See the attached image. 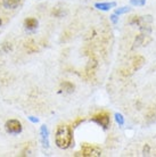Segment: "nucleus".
<instances>
[{
	"label": "nucleus",
	"mask_w": 156,
	"mask_h": 157,
	"mask_svg": "<svg viewBox=\"0 0 156 157\" xmlns=\"http://www.w3.org/2000/svg\"><path fill=\"white\" fill-rule=\"evenodd\" d=\"M73 141L72 128L68 125H58L55 132V142L60 149H67Z\"/></svg>",
	"instance_id": "nucleus-1"
},
{
	"label": "nucleus",
	"mask_w": 156,
	"mask_h": 157,
	"mask_svg": "<svg viewBox=\"0 0 156 157\" xmlns=\"http://www.w3.org/2000/svg\"><path fill=\"white\" fill-rule=\"evenodd\" d=\"M102 155V150L96 146L83 144L81 150L76 153V156H83V157H96Z\"/></svg>",
	"instance_id": "nucleus-2"
},
{
	"label": "nucleus",
	"mask_w": 156,
	"mask_h": 157,
	"mask_svg": "<svg viewBox=\"0 0 156 157\" xmlns=\"http://www.w3.org/2000/svg\"><path fill=\"white\" fill-rule=\"evenodd\" d=\"M6 131L8 133L17 134L22 132V124L18 120H9L6 122Z\"/></svg>",
	"instance_id": "nucleus-3"
},
{
	"label": "nucleus",
	"mask_w": 156,
	"mask_h": 157,
	"mask_svg": "<svg viewBox=\"0 0 156 157\" xmlns=\"http://www.w3.org/2000/svg\"><path fill=\"white\" fill-rule=\"evenodd\" d=\"M92 121L96 122L100 126H103L104 129H107L109 126V123H111L109 115L107 113H99V114L95 115L94 117H92Z\"/></svg>",
	"instance_id": "nucleus-4"
},
{
	"label": "nucleus",
	"mask_w": 156,
	"mask_h": 157,
	"mask_svg": "<svg viewBox=\"0 0 156 157\" xmlns=\"http://www.w3.org/2000/svg\"><path fill=\"white\" fill-rule=\"evenodd\" d=\"M144 63H145V58L144 57H141V56H136L132 60V67L135 71H138V70H140L141 67L144 66Z\"/></svg>",
	"instance_id": "nucleus-5"
},
{
	"label": "nucleus",
	"mask_w": 156,
	"mask_h": 157,
	"mask_svg": "<svg viewBox=\"0 0 156 157\" xmlns=\"http://www.w3.org/2000/svg\"><path fill=\"white\" fill-rule=\"evenodd\" d=\"M40 133H41V141H42V145L45 146V147H48L49 142H48V130H47V126H46V125L41 126Z\"/></svg>",
	"instance_id": "nucleus-6"
},
{
	"label": "nucleus",
	"mask_w": 156,
	"mask_h": 157,
	"mask_svg": "<svg viewBox=\"0 0 156 157\" xmlns=\"http://www.w3.org/2000/svg\"><path fill=\"white\" fill-rule=\"evenodd\" d=\"M24 25L27 30H34V29L38 28V21L35 18H32V17L31 18H26L24 21Z\"/></svg>",
	"instance_id": "nucleus-7"
},
{
	"label": "nucleus",
	"mask_w": 156,
	"mask_h": 157,
	"mask_svg": "<svg viewBox=\"0 0 156 157\" xmlns=\"http://www.w3.org/2000/svg\"><path fill=\"white\" fill-rule=\"evenodd\" d=\"M2 4L8 9H15L20 5V0H2Z\"/></svg>",
	"instance_id": "nucleus-8"
},
{
	"label": "nucleus",
	"mask_w": 156,
	"mask_h": 157,
	"mask_svg": "<svg viewBox=\"0 0 156 157\" xmlns=\"http://www.w3.org/2000/svg\"><path fill=\"white\" fill-rule=\"evenodd\" d=\"M116 6L115 2H102V4H96L95 7L100 9V10H108L111 8H114Z\"/></svg>",
	"instance_id": "nucleus-9"
},
{
	"label": "nucleus",
	"mask_w": 156,
	"mask_h": 157,
	"mask_svg": "<svg viewBox=\"0 0 156 157\" xmlns=\"http://www.w3.org/2000/svg\"><path fill=\"white\" fill-rule=\"evenodd\" d=\"M60 86H62V90L64 91V92H66V94H71V92L74 91V86H73L71 82H68V81L63 82Z\"/></svg>",
	"instance_id": "nucleus-10"
},
{
	"label": "nucleus",
	"mask_w": 156,
	"mask_h": 157,
	"mask_svg": "<svg viewBox=\"0 0 156 157\" xmlns=\"http://www.w3.org/2000/svg\"><path fill=\"white\" fill-rule=\"evenodd\" d=\"M25 48H26V50L29 52H35V51H38V47H37V44L33 41H27V42H25Z\"/></svg>",
	"instance_id": "nucleus-11"
},
{
	"label": "nucleus",
	"mask_w": 156,
	"mask_h": 157,
	"mask_svg": "<svg viewBox=\"0 0 156 157\" xmlns=\"http://www.w3.org/2000/svg\"><path fill=\"white\" fill-rule=\"evenodd\" d=\"M129 12H130L129 7H122L115 10V15H121V14H125V13H129Z\"/></svg>",
	"instance_id": "nucleus-12"
},
{
	"label": "nucleus",
	"mask_w": 156,
	"mask_h": 157,
	"mask_svg": "<svg viewBox=\"0 0 156 157\" xmlns=\"http://www.w3.org/2000/svg\"><path fill=\"white\" fill-rule=\"evenodd\" d=\"M142 40H144V34H140V36H137L136 41H135V46H133V48L139 47V46L141 44V42H142Z\"/></svg>",
	"instance_id": "nucleus-13"
},
{
	"label": "nucleus",
	"mask_w": 156,
	"mask_h": 157,
	"mask_svg": "<svg viewBox=\"0 0 156 157\" xmlns=\"http://www.w3.org/2000/svg\"><path fill=\"white\" fill-rule=\"evenodd\" d=\"M1 49H2V51H5V52H8V51L12 50V44L9 42H5L2 46H1Z\"/></svg>",
	"instance_id": "nucleus-14"
},
{
	"label": "nucleus",
	"mask_w": 156,
	"mask_h": 157,
	"mask_svg": "<svg viewBox=\"0 0 156 157\" xmlns=\"http://www.w3.org/2000/svg\"><path fill=\"white\" fill-rule=\"evenodd\" d=\"M115 120H116V122L120 125H123V124H124V117H123L121 114H119V113L115 114Z\"/></svg>",
	"instance_id": "nucleus-15"
},
{
	"label": "nucleus",
	"mask_w": 156,
	"mask_h": 157,
	"mask_svg": "<svg viewBox=\"0 0 156 157\" xmlns=\"http://www.w3.org/2000/svg\"><path fill=\"white\" fill-rule=\"evenodd\" d=\"M146 0H131V5L133 6H144Z\"/></svg>",
	"instance_id": "nucleus-16"
},
{
	"label": "nucleus",
	"mask_w": 156,
	"mask_h": 157,
	"mask_svg": "<svg viewBox=\"0 0 156 157\" xmlns=\"http://www.w3.org/2000/svg\"><path fill=\"white\" fill-rule=\"evenodd\" d=\"M144 155H149V146L146 145L144 148Z\"/></svg>",
	"instance_id": "nucleus-17"
},
{
	"label": "nucleus",
	"mask_w": 156,
	"mask_h": 157,
	"mask_svg": "<svg viewBox=\"0 0 156 157\" xmlns=\"http://www.w3.org/2000/svg\"><path fill=\"white\" fill-rule=\"evenodd\" d=\"M111 17H112V22H113L114 24H116V23H117V21H119V20H117L116 15L114 14V15H112V16H111Z\"/></svg>",
	"instance_id": "nucleus-18"
},
{
	"label": "nucleus",
	"mask_w": 156,
	"mask_h": 157,
	"mask_svg": "<svg viewBox=\"0 0 156 157\" xmlns=\"http://www.w3.org/2000/svg\"><path fill=\"white\" fill-rule=\"evenodd\" d=\"M30 120H31L32 122H38V118L35 120V118H33V117H30Z\"/></svg>",
	"instance_id": "nucleus-19"
},
{
	"label": "nucleus",
	"mask_w": 156,
	"mask_h": 157,
	"mask_svg": "<svg viewBox=\"0 0 156 157\" xmlns=\"http://www.w3.org/2000/svg\"><path fill=\"white\" fill-rule=\"evenodd\" d=\"M1 24H2V21H1V18H0V26H1Z\"/></svg>",
	"instance_id": "nucleus-20"
}]
</instances>
